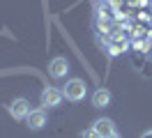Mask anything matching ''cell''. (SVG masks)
<instances>
[{
  "label": "cell",
  "mask_w": 152,
  "mask_h": 138,
  "mask_svg": "<svg viewBox=\"0 0 152 138\" xmlns=\"http://www.w3.org/2000/svg\"><path fill=\"white\" fill-rule=\"evenodd\" d=\"M81 136H83V138H102V136H99V134L95 131V129H88V131H83Z\"/></svg>",
  "instance_id": "9"
},
{
  "label": "cell",
  "mask_w": 152,
  "mask_h": 138,
  "mask_svg": "<svg viewBox=\"0 0 152 138\" xmlns=\"http://www.w3.org/2000/svg\"><path fill=\"white\" fill-rule=\"evenodd\" d=\"M106 48H108L111 55H120V53H124V51L129 48V39L124 35H113L108 42H106Z\"/></svg>",
  "instance_id": "6"
},
{
  "label": "cell",
  "mask_w": 152,
  "mask_h": 138,
  "mask_svg": "<svg viewBox=\"0 0 152 138\" xmlns=\"http://www.w3.org/2000/svg\"><path fill=\"white\" fill-rule=\"evenodd\" d=\"M111 99H113V94L106 90V88H99V90L92 92V106L95 108H106L111 104Z\"/></svg>",
  "instance_id": "8"
},
{
  "label": "cell",
  "mask_w": 152,
  "mask_h": 138,
  "mask_svg": "<svg viewBox=\"0 0 152 138\" xmlns=\"http://www.w3.org/2000/svg\"><path fill=\"white\" fill-rule=\"evenodd\" d=\"M141 138H152V129H148V131H143Z\"/></svg>",
  "instance_id": "10"
},
{
  "label": "cell",
  "mask_w": 152,
  "mask_h": 138,
  "mask_svg": "<svg viewBox=\"0 0 152 138\" xmlns=\"http://www.w3.org/2000/svg\"><path fill=\"white\" fill-rule=\"evenodd\" d=\"M7 110H10V115L14 120H26L30 115V104H28V99L19 97V99H14L10 106H7Z\"/></svg>",
  "instance_id": "3"
},
{
  "label": "cell",
  "mask_w": 152,
  "mask_h": 138,
  "mask_svg": "<svg viewBox=\"0 0 152 138\" xmlns=\"http://www.w3.org/2000/svg\"><path fill=\"white\" fill-rule=\"evenodd\" d=\"M92 129H95V131H97L102 138H106V136H111V134H115V131H118V129H115V122H113V120H108V118L95 120Z\"/></svg>",
  "instance_id": "7"
},
{
  "label": "cell",
  "mask_w": 152,
  "mask_h": 138,
  "mask_svg": "<svg viewBox=\"0 0 152 138\" xmlns=\"http://www.w3.org/2000/svg\"><path fill=\"white\" fill-rule=\"evenodd\" d=\"M48 74H51L53 78H65L67 74H69V60L62 58V55L53 58V60L48 62Z\"/></svg>",
  "instance_id": "4"
},
{
  "label": "cell",
  "mask_w": 152,
  "mask_h": 138,
  "mask_svg": "<svg viewBox=\"0 0 152 138\" xmlns=\"http://www.w3.org/2000/svg\"><path fill=\"white\" fill-rule=\"evenodd\" d=\"M106 138H122V136H120V134L115 131V134H111V136H106Z\"/></svg>",
  "instance_id": "11"
},
{
  "label": "cell",
  "mask_w": 152,
  "mask_h": 138,
  "mask_svg": "<svg viewBox=\"0 0 152 138\" xmlns=\"http://www.w3.org/2000/svg\"><path fill=\"white\" fill-rule=\"evenodd\" d=\"M26 124H28L30 131H39V129H44V127H46V108L30 110V115L26 118Z\"/></svg>",
  "instance_id": "5"
},
{
  "label": "cell",
  "mask_w": 152,
  "mask_h": 138,
  "mask_svg": "<svg viewBox=\"0 0 152 138\" xmlns=\"http://www.w3.org/2000/svg\"><path fill=\"white\" fill-rule=\"evenodd\" d=\"M86 81L83 78H69V81L62 85V94H65L67 101H83L86 99Z\"/></svg>",
  "instance_id": "1"
},
{
  "label": "cell",
  "mask_w": 152,
  "mask_h": 138,
  "mask_svg": "<svg viewBox=\"0 0 152 138\" xmlns=\"http://www.w3.org/2000/svg\"><path fill=\"white\" fill-rule=\"evenodd\" d=\"M62 99H65V94H62V90H58V88H44L42 94H39L42 108H58L62 104Z\"/></svg>",
  "instance_id": "2"
}]
</instances>
